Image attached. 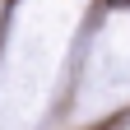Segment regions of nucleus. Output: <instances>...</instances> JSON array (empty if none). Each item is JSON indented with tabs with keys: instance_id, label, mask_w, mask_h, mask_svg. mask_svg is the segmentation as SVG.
<instances>
[]
</instances>
